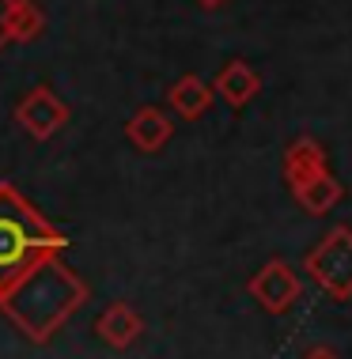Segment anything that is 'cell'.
Wrapping results in <instances>:
<instances>
[{
	"mask_svg": "<svg viewBox=\"0 0 352 359\" xmlns=\"http://www.w3.org/2000/svg\"><path fill=\"white\" fill-rule=\"evenodd\" d=\"M212 99H216V91H212V83H204L201 76H182V80H174L171 91H167L171 110L185 121H197L212 106Z\"/></svg>",
	"mask_w": 352,
	"mask_h": 359,
	"instance_id": "30bf717a",
	"label": "cell"
},
{
	"mask_svg": "<svg viewBox=\"0 0 352 359\" xmlns=\"http://www.w3.org/2000/svg\"><path fill=\"white\" fill-rule=\"evenodd\" d=\"M15 121L23 125L27 137L50 140L53 133H61L68 125V106L53 95V87L38 83V87H31V91L15 102Z\"/></svg>",
	"mask_w": 352,
	"mask_h": 359,
	"instance_id": "5b68a950",
	"label": "cell"
},
{
	"mask_svg": "<svg viewBox=\"0 0 352 359\" xmlns=\"http://www.w3.org/2000/svg\"><path fill=\"white\" fill-rule=\"evenodd\" d=\"M201 8H220V4H228V0H197Z\"/></svg>",
	"mask_w": 352,
	"mask_h": 359,
	"instance_id": "9a60e30c",
	"label": "cell"
},
{
	"mask_svg": "<svg viewBox=\"0 0 352 359\" xmlns=\"http://www.w3.org/2000/svg\"><path fill=\"white\" fill-rule=\"evenodd\" d=\"M303 359H341V355L330 344H315V348H307V352H303Z\"/></svg>",
	"mask_w": 352,
	"mask_h": 359,
	"instance_id": "4fadbf2b",
	"label": "cell"
},
{
	"mask_svg": "<svg viewBox=\"0 0 352 359\" xmlns=\"http://www.w3.org/2000/svg\"><path fill=\"white\" fill-rule=\"evenodd\" d=\"M318 170H330V159H326V151H322V144L311 140V137L292 140L288 151H285V178H288V186L292 189L303 186V182L315 178Z\"/></svg>",
	"mask_w": 352,
	"mask_h": 359,
	"instance_id": "9c48e42d",
	"label": "cell"
},
{
	"mask_svg": "<svg viewBox=\"0 0 352 359\" xmlns=\"http://www.w3.org/2000/svg\"><path fill=\"white\" fill-rule=\"evenodd\" d=\"M95 333H99L110 348L122 352V348L136 344V337L144 333V322L129 303H110L99 318H95Z\"/></svg>",
	"mask_w": 352,
	"mask_h": 359,
	"instance_id": "ba28073f",
	"label": "cell"
},
{
	"mask_svg": "<svg viewBox=\"0 0 352 359\" xmlns=\"http://www.w3.org/2000/svg\"><path fill=\"white\" fill-rule=\"evenodd\" d=\"M125 137H129V144L136 151L155 155V151L167 148V140L174 137V121H171L167 110H159V106H141V110L125 121Z\"/></svg>",
	"mask_w": 352,
	"mask_h": 359,
	"instance_id": "8992f818",
	"label": "cell"
},
{
	"mask_svg": "<svg viewBox=\"0 0 352 359\" xmlns=\"http://www.w3.org/2000/svg\"><path fill=\"white\" fill-rule=\"evenodd\" d=\"M292 193H296L299 208H303V212H311V216H326V212L334 208L341 197H345V189H341V182H337L330 170H318L315 178H307L303 186H296Z\"/></svg>",
	"mask_w": 352,
	"mask_h": 359,
	"instance_id": "8fae6325",
	"label": "cell"
},
{
	"mask_svg": "<svg viewBox=\"0 0 352 359\" xmlns=\"http://www.w3.org/2000/svg\"><path fill=\"white\" fill-rule=\"evenodd\" d=\"M303 269L311 273V280L334 299H352V227H334L322 235L315 250H307Z\"/></svg>",
	"mask_w": 352,
	"mask_h": 359,
	"instance_id": "3957f363",
	"label": "cell"
},
{
	"mask_svg": "<svg viewBox=\"0 0 352 359\" xmlns=\"http://www.w3.org/2000/svg\"><path fill=\"white\" fill-rule=\"evenodd\" d=\"M46 31V15L34 0H12L8 8V42H34Z\"/></svg>",
	"mask_w": 352,
	"mask_h": 359,
	"instance_id": "7c38bea8",
	"label": "cell"
},
{
	"mask_svg": "<svg viewBox=\"0 0 352 359\" xmlns=\"http://www.w3.org/2000/svg\"><path fill=\"white\" fill-rule=\"evenodd\" d=\"M212 91H220V99L228 102V106L242 110V106H250L254 99H258L261 76L254 72L247 61H228V65L216 72V80H212Z\"/></svg>",
	"mask_w": 352,
	"mask_h": 359,
	"instance_id": "52a82bcc",
	"label": "cell"
},
{
	"mask_svg": "<svg viewBox=\"0 0 352 359\" xmlns=\"http://www.w3.org/2000/svg\"><path fill=\"white\" fill-rule=\"evenodd\" d=\"M72 246L57 223H50L12 182H0V291H8L42 257Z\"/></svg>",
	"mask_w": 352,
	"mask_h": 359,
	"instance_id": "7a4b0ae2",
	"label": "cell"
},
{
	"mask_svg": "<svg viewBox=\"0 0 352 359\" xmlns=\"http://www.w3.org/2000/svg\"><path fill=\"white\" fill-rule=\"evenodd\" d=\"M84 303L87 284L65 265L61 254L42 257L8 291H0V314L34 344H50Z\"/></svg>",
	"mask_w": 352,
	"mask_h": 359,
	"instance_id": "6da1fadb",
	"label": "cell"
},
{
	"mask_svg": "<svg viewBox=\"0 0 352 359\" xmlns=\"http://www.w3.org/2000/svg\"><path fill=\"white\" fill-rule=\"evenodd\" d=\"M250 295H254V303H258L266 314H288L292 306H296V299H299V276H296V269L288 265V261H266V265L258 269V273L250 276Z\"/></svg>",
	"mask_w": 352,
	"mask_h": 359,
	"instance_id": "277c9868",
	"label": "cell"
},
{
	"mask_svg": "<svg viewBox=\"0 0 352 359\" xmlns=\"http://www.w3.org/2000/svg\"><path fill=\"white\" fill-rule=\"evenodd\" d=\"M8 8H12V0H0V50L8 46Z\"/></svg>",
	"mask_w": 352,
	"mask_h": 359,
	"instance_id": "5bb4252c",
	"label": "cell"
}]
</instances>
